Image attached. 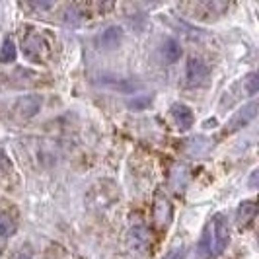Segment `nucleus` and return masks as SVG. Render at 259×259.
I'll return each mask as SVG.
<instances>
[{"label":"nucleus","mask_w":259,"mask_h":259,"mask_svg":"<svg viewBox=\"0 0 259 259\" xmlns=\"http://www.w3.org/2000/svg\"><path fill=\"white\" fill-rule=\"evenodd\" d=\"M228 242H230V221L224 212H217L207 224L197 251L203 259H217L224 253Z\"/></svg>","instance_id":"nucleus-1"},{"label":"nucleus","mask_w":259,"mask_h":259,"mask_svg":"<svg viewBox=\"0 0 259 259\" xmlns=\"http://www.w3.org/2000/svg\"><path fill=\"white\" fill-rule=\"evenodd\" d=\"M47 53H49V47H47L45 39L41 37V35L31 33V35H27V37L24 39V55H26L31 63H41V61H45Z\"/></svg>","instance_id":"nucleus-2"},{"label":"nucleus","mask_w":259,"mask_h":259,"mask_svg":"<svg viewBox=\"0 0 259 259\" xmlns=\"http://www.w3.org/2000/svg\"><path fill=\"white\" fill-rule=\"evenodd\" d=\"M208 78V66L201 59H189L187 63V82L191 86H201L205 84Z\"/></svg>","instance_id":"nucleus-3"},{"label":"nucleus","mask_w":259,"mask_h":259,"mask_svg":"<svg viewBox=\"0 0 259 259\" xmlns=\"http://www.w3.org/2000/svg\"><path fill=\"white\" fill-rule=\"evenodd\" d=\"M257 115V104L255 102H251L249 105H246L244 109H240L236 115L228 121V127H226V133H234V131L242 129V127H246L247 123L253 119V117Z\"/></svg>","instance_id":"nucleus-4"},{"label":"nucleus","mask_w":259,"mask_h":259,"mask_svg":"<svg viewBox=\"0 0 259 259\" xmlns=\"http://www.w3.org/2000/svg\"><path fill=\"white\" fill-rule=\"evenodd\" d=\"M41 105H43V100H41V96L37 94H27L24 98H20L18 100V104H16V109H18V113L22 117H29L37 115L39 109H41Z\"/></svg>","instance_id":"nucleus-5"},{"label":"nucleus","mask_w":259,"mask_h":259,"mask_svg":"<svg viewBox=\"0 0 259 259\" xmlns=\"http://www.w3.org/2000/svg\"><path fill=\"white\" fill-rule=\"evenodd\" d=\"M160 55H162L164 63H168V65H171V63H178V61L182 59V55H183V49H182V45H180V41H178V39H174V37L166 39V41L162 43Z\"/></svg>","instance_id":"nucleus-6"},{"label":"nucleus","mask_w":259,"mask_h":259,"mask_svg":"<svg viewBox=\"0 0 259 259\" xmlns=\"http://www.w3.org/2000/svg\"><path fill=\"white\" fill-rule=\"evenodd\" d=\"M121 39H123V29L119 26H109L107 29H104L98 43H100L102 49H115V47H119Z\"/></svg>","instance_id":"nucleus-7"},{"label":"nucleus","mask_w":259,"mask_h":259,"mask_svg":"<svg viewBox=\"0 0 259 259\" xmlns=\"http://www.w3.org/2000/svg\"><path fill=\"white\" fill-rule=\"evenodd\" d=\"M255 214H257V203L255 201H244L238 207V210H236V222H238V226L244 228L247 224H251V221L255 219Z\"/></svg>","instance_id":"nucleus-8"},{"label":"nucleus","mask_w":259,"mask_h":259,"mask_svg":"<svg viewBox=\"0 0 259 259\" xmlns=\"http://www.w3.org/2000/svg\"><path fill=\"white\" fill-rule=\"evenodd\" d=\"M171 115H174V119H176V125H178L182 131L191 129V125H193V111H191L187 105L176 104L174 105V109H171Z\"/></svg>","instance_id":"nucleus-9"},{"label":"nucleus","mask_w":259,"mask_h":259,"mask_svg":"<svg viewBox=\"0 0 259 259\" xmlns=\"http://www.w3.org/2000/svg\"><path fill=\"white\" fill-rule=\"evenodd\" d=\"M100 84L105 86V88H111V90L123 92V94H129V92H133L137 88L135 82H131L127 78H117V76H102Z\"/></svg>","instance_id":"nucleus-10"},{"label":"nucleus","mask_w":259,"mask_h":259,"mask_svg":"<svg viewBox=\"0 0 259 259\" xmlns=\"http://www.w3.org/2000/svg\"><path fill=\"white\" fill-rule=\"evenodd\" d=\"M18 57V49H16V43L10 37H6L2 41V47H0V63L2 65H10L16 61Z\"/></svg>","instance_id":"nucleus-11"},{"label":"nucleus","mask_w":259,"mask_h":259,"mask_svg":"<svg viewBox=\"0 0 259 259\" xmlns=\"http://www.w3.org/2000/svg\"><path fill=\"white\" fill-rule=\"evenodd\" d=\"M131 244H135L137 249H143L148 244V230L144 226H135L131 230Z\"/></svg>","instance_id":"nucleus-12"},{"label":"nucleus","mask_w":259,"mask_h":259,"mask_svg":"<svg viewBox=\"0 0 259 259\" xmlns=\"http://www.w3.org/2000/svg\"><path fill=\"white\" fill-rule=\"evenodd\" d=\"M16 232V221L8 212H2L0 214V236L2 238H10Z\"/></svg>","instance_id":"nucleus-13"},{"label":"nucleus","mask_w":259,"mask_h":259,"mask_svg":"<svg viewBox=\"0 0 259 259\" xmlns=\"http://www.w3.org/2000/svg\"><path fill=\"white\" fill-rule=\"evenodd\" d=\"M150 105V96H135V100L129 102V107L133 111H143Z\"/></svg>","instance_id":"nucleus-14"},{"label":"nucleus","mask_w":259,"mask_h":259,"mask_svg":"<svg viewBox=\"0 0 259 259\" xmlns=\"http://www.w3.org/2000/svg\"><path fill=\"white\" fill-rule=\"evenodd\" d=\"M246 88H247V94H249V96H255V94H257L259 78H257V74H255V72H251V74L246 78Z\"/></svg>","instance_id":"nucleus-15"},{"label":"nucleus","mask_w":259,"mask_h":259,"mask_svg":"<svg viewBox=\"0 0 259 259\" xmlns=\"http://www.w3.org/2000/svg\"><path fill=\"white\" fill-rule=\"evenodd\" d=\"M255 183H257V171H253V174H251V180H249V185H251V187H255Z\"/></svg>","instance_id":"nucleus-16"},{"label":"nucleus","mask_w":259,"mask_h":259,"mask_svg":"<svg viewBox=\"0 0 259 259\" xmlns=\"http://www.w3.org/2000/svg\"><path fill=\"white\" fill-rule=\"evenodd\" d=\"M18 259H31V257H29V255H26V253H22V255H20Z\"/></svg>","instance_id":"nucleus-17"}]
</instances>
